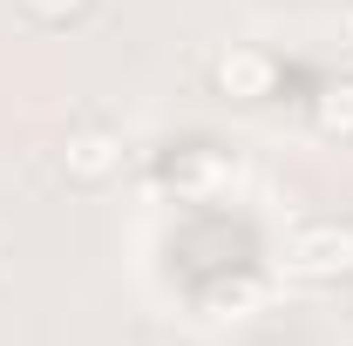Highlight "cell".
<instances>
[{
  "label": "cell",
  "instance_id": "52a82bcc",
  "mask_svg": "<svg viewBox=\"0 0 353 346\" xmlns=\"http://www.w3.org/2000/svg\"><path fill=\"white\" fill-rule=\"evenodd\" d=\"M340 34H347V48H353V0H347V14H340Z\"/></svg>",
  "mask_w": 353,
  "mask_h": 346
},
{
  "label": "cell",
  "instance_id": "8992f818",
  "mask_svg": "<svg viewBox=\"0 0 353 346\" xmlns=\"http://www.w3.org/2000/svg\"><path fill=\"white\" fill-rule=\"evenodd\" d=\"M95 0H21V14L28 21H41V28H68V21H82Z\"/></svg>",
  "mask_w": 353,
  "mask_h": 346
},
{
  "label": "cell",
  "instance_id": "6da1fadb",
  "mask_svg": "<svg viewBox=\"0 0 353 346\" xmlns=\"http://www.w3.org/2000/svg\"><path fill=\"white\" fill-rule=\"evenodd\" d=\"M279 265H285V278H299V285H340V278H353V224H340V217L299 224V231L285 238Z\"/></svg>",
  "mask_w": 353,
  "mask_h": 346
},
{
  "label": "cell",
  "instance_id": "3957f363",
  "mask_svg": "<svg viewBox=\"0 0 353 346\" xmlns=\"http://www.w3.org/2000/svg\"><path fill=\"white\" fill-rule=\"evenodd\" d=\"M211 82H218L224 102H265V95L279 88V61H272L265 48L238 41V48H224L218 61H211Z\"/></svg>",
  "mask_w": 353,
  "mask_h": 346
},
{
  "label": "cell",
  "instance_id": "5b68a950",
  "mask_svg": "<svg viewBox=\"0 0 353 346\" xmlns=\"http://www.w3.org/2000/svg\"><path fill=\"white\" fill-rule=\"evenodd\" d=\"M204 305H211L218 319H252V312L265 305V278H231V285H218Z\"/></svg>",
  "mask_w": 353,
  "mask_h": 346
},
{
  "label": "cell",
  "instance_id": "7a4b0ae2",
  "mask_svg": "<svg viewBox=\"0 0 353 346\" xmlns=\"http://www.w3.org/2000/svg\"><path fill=\"white\" fill-rule=\"evenodd\" d=\"M116 170H123V136L109 130V123L68 130V143H61V176L68 183H109Z\"/></svg>",
  "mask_w": 353,
  "mask_h": 346
},
{
  "label": "cell",
  "instance_id": "277c9868",
  "mask_svg": "<svg viewBox=\"0 0 353 346\" xmlns=\"http://www.w3.org/2000/svg\"><path fill=\"white\" fill-rule=\"evenodd\" d=\"M312 130L326 143H353V75H340L312 95Z\"/></svg>",
  "mask_w": 353,
  "mask_h": 346
}]
</instances>
